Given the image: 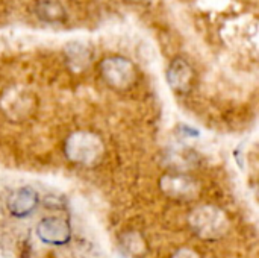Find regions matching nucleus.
Returning a JSON list of instances; mask_svg holds the SVG:
<instances>
[{
  "label": "nucleus",
  "instance_id": "1",
  "mask_svg": "<svg viewBox=\"0 0 259 258\" xmlns=\"http://www.w3.org/2000/svg\"><path fill=\"white\" fill-rule=\"evenodd\" d=\"M65 157L77 164L85 167H93L100 163L105 154V144L102 138L90 131H74L64 141Z\"/></svg>",
  "mask_w": 259,
  "mask_h": 258
},
{
  "label": "nucleus",
  "instance_id": "2",
  "mask_svg": "<svg viewBox=\"0 0 259 258\" xmlns=\"http://www.w3.org/2000/svg\"><path fill=\"white\" fill-rule=\"evenodd\" d=\"M188 224L193 233L206 242L222 239L229 228V220L225 211L214 205H200L194 208L190 214Z\"/></svg>",
  "mask_w": 259,
  "mask_h": 258
},
{
  "label": "nucleus",
  "instance_id": "3",
  "mask_svg": "<svg viewBox=\"0 0 259 258\" xmlns=\"http://www.w3.org/2000/svg\"><path fill=\"white\" fill-rule=\"evenodd\" d=\"M99 70L103 81L114 90H127L137 82L138 78L135 64L131 59L118 55L103 58Z\"/></svg>",
  "mask_w": 259,
  "mask_h": 258
},
{
  "label": "nucleus",
  "instance_id": "4",
  "mask_svg": "<svg viewBox=\"0 0 259 258\" xmlns=\"http://www.w3.org/2000/svg\"><path fill=\"white\" fill-rule=\"evenodd\" d=\"M0 108L9 120L21 122L35 109V96L21 85L9 87L0 96Z\"/></svg>",
  "mask_w": 259,
  "mask_h": 258
},
{
  "label": "nucleus",
  "instance_id": "5",
  "mask_svg": "<svg viewBox=\"0 0 259 258\" xmlns=\"http://www.w3.org/2000/svg\"><path fill=\"white\" fill-rule=\"evenodd\" d=\"M161 192L178 202H190L200 195V184L193 176L184 172H168L159 179Z\"/></svg>",
  "mask_w": 259,
  "mask_h": 258
},
{
  "label": "nucleus",
  "instance_id": "6",
  "mask_svg": "<svg viewBox=\"0 0 259 258\" xmlns=\"http://www.w3.org/2000/svg\"><path fill=\"white\" fill-rule=\"evenodd\" d=\"M36 237L49 246H64L71 240L70 222L59 216H49L38 222Z\"/></svg>",
  "mask_w": 259,
  "mask_h": 258
},
{
  "label": "nucleus",
  "instance_id": "7",
  "mask_svg": "<svg viewBox=\"0 0 259 258\" xmlns=\"http://www.w3.org/2000/svg\"><path fill=\"white\" fill-rule=\"evenodd\" d=\"M225 40L232 47H253L256 49L258 27L256 20H249L247 17L234 20L225 27Z\"/></svg>",
  "mask_w": 259,
  "mask_h": 258
},
{
  "label": "nucleus",
  "instance_id": "8",
  "mask_svg": "<svg viewBox=\"0 0 259 258\" xmlns=\"http://www.w3.org/2000/svg\"><path fill=\"white\" fill-rule=\"evenodd\" d=\"M39 205V196L32 187H20L14 190L6 199V208L11 216L24 219L33 214Z\"/></svg>",
  "mask_w": 259,
  "mask_h": 258
},
{
  "label": "nucleus",
  "instance_id": "9",
  "mask_svg": "<svg viewBox=\"0 0 259 258\" xmlns=\"http://www.w3.org/2000/svg\"><path fill=\"white\" fill-rule=\"evenodd\" d=\"M194 79V70L185 58H175L167 68V82L175 91H187Z\"/></svg>",
  "mask_w": 259,
  "mask_h": 258
},
{
  "label": "nucleus",
  "instance_id": "10",
  "mask_svg": "<svg viewBox=\"0 0 259 258\" xmlns=\"http://www.w3.org/2000/svg\"><path fill=\"white\" fill-rule=\"evenodd\" d=\"M64 53H65V58L70 64V67H73V70H83L91 58H93V53H91V47L87 46L85 43L82 41H71L68 43L65 47H64Z\"/></svg>",
  "mask_w": 259,
  "mask_h": 258
},
{
  "label": "nucleus",
  "instance_id": "11",
  "mask_svg": "<svg viewBox=\"0 0 259 258\" xmlns=\"http://www.w3.org/2000/svg\"><path fill=\"white\" fill-rule=\"evenodd\" d=\"M36 12L44 21H61L65 15L62 5L58 0H39L36 5Z\"/></svg>",
  "mask_w": 259,
  "mask_h": 258
},
{
  "label": "nucleus",
  "instance_id": "12",
  "mask_svg": "<svg viewBox=\"0 0 259 258\" xmlns=\"http://www.w3.org/2000/svg\"><path fill=\"white\" fill-rule=\"evenodd\" d=\"M134 239H131V236L127 234L126 239H124V249H127L129 254H134V255H140L146 251V243L143 240V237L137 233L132 234Z\"/></svg>",
  "mask_w": 259,
  "mask_h": 258
},
{
  "label": "nucleus",
  "instance_id": "13",
  "mask_svg": "<svg viewBox=\"0 0 259 258\" xmlns=\"http://www.w3.org/2000/svg\"><path fill=\"white\" fill-rule=\"evenodd\" d=\"M203 11H222L229 5V0H197Z\"/></svg>",
  "mask_w": 259,
  "mask_h": 258
},
{
  "label": "nucleus",
  "instance_id": "14",
  "mask_svg": "<svg viewBox=\"0 0 259 258\" xmlns=\"http://www.w3.org/2000/svg\"><path fill=\"white\" fill-rule=\"evenodd\" d=\"M171 258H199V255L193 249H190V248H182L178 252H175Z\"/></svg>",
  "mask_w": 259,
  "mask_h": 258
}]
</instances>
